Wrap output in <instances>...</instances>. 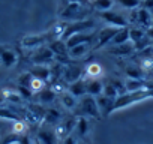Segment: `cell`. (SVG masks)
<instances>
[{"label":"cell","mask_w":153,"mask_h":144,"mask_svg":"<svg viewBox=\"0 0 153 144\" xmlns=\"http://www.w3.org/2000/svg\"><path fill=\"white\" fill-rule=\"evenodd\" d=\"M150 98H153V89H149L147 86H146V89L138 90V92H126V93L116 98L114 105H113V113L123 110V108H128L137 102H141V101H146Z\"/></svg>","instance_id":"cell-1"},{"label":"cell","mask_w":153,"mask_h":144,"mask_svg":"<svg viewBox=\"0 0 153 144\" xmlns=\"http://www.w3.org/2000/svg\"><path fill=\"white\" fill-rule=\"evenodd\" d=\"M60 18L65 20V21H80V20H86V15H87V11L83 8V5L80 3H68L66 8H63L60 11Z\"/></svg>","instance_id":"cell-2"},{"label":"cell","mask_w":153,"mask_h":144,"mask_svg":"<svg viewBox=\"0 0 153 144\" xmlns=\"http://www.w3.org/2000/svg\"><path fill=\"white\" fill-rule=\"evenodd\" d=\"M95 27V23L93 20H80V21H72V23H68L66 26V30L62 36V41H66L68 38H71L72 35H76V33H84V32H89Z\"/></svg>","instance_id":"cell-3"},{"label":"cell","mask_w":153,"mask_h":144,"mask_svg":"<svg viewBox=\"0 0 153 144\" xmlns=\"http://www.w3.org/2000/svg\"><path fill=\"white\" fill-rule=\"evenodd\" d=\"M78 107H80V111L84 117L87 116V117H92V119H101V113H99V108H98L96 98L86 95V96L81 98Z\"/></svg>","instance_id":"cell-4"},{"label":"cell","mask_w":153,"mask_h":144,"mask_svg":"<svg viewBox=\"0 0 153 144\" xmlns=\"http://www.w3.org/2000/svg\"><path fill=\"white\" fill-rule=\"evenodd\" d=\"M56 60L54 53L50 50V47H39L35 50L33 56H32V62L35 65H50Z\"/></svg>","instance_id":"cell-5"},{"label":"cell","mask_w":153,"mask_h":144,"mask_svg":"<svg viewBox=\"0 0 153 144\" xmlns=\"http://www.w3.org/2000/svg\"><path fill=\"white\" fill-rule=\"evenodd\" d=\"M47 41L50 42L48 33H44V35H29V36H24L21 39V47L27 48V50H36L39 47H44Z\"/></svg>","instance_id":"cell-6"},{"label":"cell","mask_w":153,"mask_h":144,"mask_svg":"<svg viewBox=\"0 0 153 144\" xmlns=\"http://www.w3.org/2000/svg\"><path fill=\"white\" fill-rule=\"evenodd\" d=\"M83 72H84V69H83L81 66H78V65H66V66L63 68V75H62V78H63L68 84H71V83H74V81H76V80H80L81 75H83Z\"/></svg>","instance_id":"cell-7"},{"label":"cell","mask_w":153,"mask_h":144,"mask_svg":"<svg viewBox=\"0 0 153 144\" xmlns=\"http://www.w3.org/2000/svg\"><path fill=\"white\" fill-rule=\"evenodd\" d=\"M99 17L102 20H105L110 26H114V27H128V20L120 15V14H116V12H111V11H105V12H99Z\"/></svg>","instance_id":"cell-8"},{"label":"cell","mask_w":153,"mask_h":144,"mask_svg":"<svg viewBox=\"0 0 153 144\" xmlns=\"http://www.w3.org/2000/svg\"><path fill=\"white\" fill-rule=\"evenodd\" d=\"M117 30H119V27H114V26H110V27L102 29V30L98 33V44L95 45V50H99V48H102V47L111 44V41H113L114 35L117 33Z\"/></svg>","instance_id":"cell-9"},{"label":"cell","mask_w":153,"mask_h":144,"mask_svg":"<svg viewBox=\"0 0 153 144\" xmlns=\"http://www.w3.org/2000/svg\"><path fill=\"white\" fill-rule=\"evenodd\" d=\"M75 125H76V117H68L63 122H59V125L56 126L57 138H66L68 135H71V132L75 129Z\"/></svg>","instance_id":"cell-10"},{"label":"cell","mask_w":153,"mask_h":144,"mask_svg":"<svg viewBox=\"0 0 153 144\" xmlns=\"http://www.w3.org/2000/svg\"><path fill=\"white\" fill-rule=\"evenodd\" d=\"M114 101L116 99H111L105 95H101L96 98V102H98V108H99V113H101V117H108L111 113H113V105H114Z\"/></svg>","instance_id":"cell-11"},{"label":"cell","mask_w":153,"mask_h":144,"mask_svg":"<svg viewBox=\"0 0 153 144\" xmlns=\"http://www.w3.org/2000/svg\"><path fill=\"white\" fill-rule=\"evenodd\" d=\"M93 39V35L92 33H76V35H72L71 38H68L65 42H66V47L68 50L72 48V47H76V45H81V44H90Z\"/></svg>","instance_id":"cell-12"},{"label":"cell","mask_w":153,"mask_h":144,"mask_svg":"<svg viewBox=\"0 0 153 144\" xmlns=\"http://www.w3.org/2000/svg\"><path fill=\"white\" fill-rule=\"evenodd\" d=\"M18 60V56L15 51L9 50V48H2L0 47V63H2L5 68H12L15 66Z\"/></svg>","instance_id":"cell-13"},{"label":"cell","mask_w":153,"mask_h":144,"mask_svg":"<svg viewBox=\"0 0 153 144\" xmlns=\"http://www.w3.org/2000/svg\"><path fill=\"white\" fill-rule=\"evenodd\" d=\"M137 23L141 26V29L147 30L153 26V15L149 9L146 8H138V15H137Z\"/></svg>","instance_id":"cell-14"},{"label":"cell","mask_w":153,"mask_h":144,"mask_svg":"<svg viewBox=\"0 0 153 144\" xmlns=\"http://www.w3.org/2000/svg\"><path fill=\"white\" fill-rule=\"evenodd\" d=\"M30 74H32V77H35L38 80H42L45 83L51 80V69L47 65H35L30 69Z\"/></svg>","instance_id":"cell-15"},{"label":"cell","mask_w":153,"mask_h":144,"mask_svg":"<svg viewBox=\"0 0 153 144\" xmlns=\"http://www.w3.org/2000/svg\"><path fill=\"white\" fill-rule=\"evenodd\" d=\"M134 51H135V47L131 41L126 42V44H122V45H113L110 48V54H114V56H119V57L131 56Z\"/></svg>","instance_id":"cell-16"},{"label":"cell","mask_w":153,"mask_h":144,"mask_svg":"<svg viewBox=\"0 0 153 144\" xmlns=\"http://www.w3.org/2000/svg\"><path fill=\"white\" fill-rule=\"evenodd\" d=\"M68 92H69V93H72L75 98H83V96H86V95H87L86 80L80 78V80H76V81L71 83V84H69V87H68Z\"/></svg>","instance_id":"cell-17"},{"label":"cell","mask_w":153,"mask_h":144,"mask_svg":"<svg viewBox=\"0 0 153 144\" xmlns=\"http://www.w3.org/2000/svg\"><path fill=\"white\" fill-rule=\"evenodd\" d=\"M57 134L51 129H41L38 132V141L39 144H57Z\"/></svg>","instance_id":"cell-18"},{"label":"cell","mask_w":153,"mask_h":144,"mask_svg":"<svg viewBox=\"0 0 153 144\" xmlns=\"http://www.w3.org/2000/svg\"><path fill=\"white\" fill-rule=\"evenodd\" d=\"M86 89H87V95L98 98L104 93V83L99 80H89L86 81Z\"/></svg>","instance_id":"cell-19"},{"label":"cell","mask_w":153,"mask_h":144,"mask_svg":"<svg viewBox=\"0 0 153 144\" xmlns=\"http://www.w3.org/2000/svg\"><path fill=\"white\" fill-rule=\"evenodd\" d=\"M102 72H104L102 66H101L99 63H96V62L87 65V68L84 69V74H86L90 80H98V78L102 75Z\"/></svg>","instance_id":"cell-20"},{"label":"cell","mask_w":153,"mask_h":144,"mask_svg":"<svg viewBox=\"0 0 153 144\" xmlns=\"http://www.w3.org/2000/svg\"><path fill=\"white\" fill-rule=\"evenodd\" d=\"M38 95V99H39V104H51L56 98H57V93L51 89V87H45L42 89Z\"/></svg>","instance_id":"cell-21"},{"label":"cell","mask_w":153,"mask_h":144,"mask_svg":"<svg viewBox=\"0 0 153 144\" xmlns=\"http://www.w3.org/2000/svg\"><path fill=\"white\" fill-rule=\"evenodd\" d=\"M126 42H129V27H122L114 35L111 45H122V44H126Z\"/></svg>","instance_id":"cell-22"},{"label":"cell","mask_w":153,"mask_h":144,"mask_svg":"<svg viewBox=\"0 0 153 144\" xmlns=\"http://www.w3.org/2000/svg\"><path fill=\"white\" fill-rule=\"evenodd\" d=\"M146 86H147V81H144V80L128 78V80L125 81L126 92H138V90H143V89H146Z\"/></svg>","instance_id":"cell-23"},{"label":"cell","mask_w":153,"mask_h":144,"mask_svg":"<svg viewBox=\"0 0 153 144\" xmlns=\"http://www.w3.org/2000/svg\"><path fill=\"white\" fill-rule=\"evenodd\" d=\"M89 53V44H81V45H76V47H72L69 48V59H81L84 57L86 54Z\"/></svg>","instance_id":"cell-24"},{"label":"cell","mask_w":153,"mask_h":144,"mask_svg":"<svg viewBox=\"0 0 153 144\" xmlns=\"http://www.w3.org/2000/svg\"><path fill=\"white\" fill-rule=\"evenodd\" d=\"M60 101H62L63 107L68 108V110H74L76 107V98L72 93H69V92H63L60 95Z\"/></svg>","instance_id":"cell-25"},{"label":"cell","mask_w":153,"mask_h":144,"mask_svg":"<svg viewBox=\"0 0 153 144\" xmlns=\"http://www.w3.org/2000/svg\"><path fill=\"white\" fill-rule=\"evenodd\" d=\"M59 122H60V113L57 111V110H47L45 111V117H44V123H47V125H59Z\"/></svg>","instance_id":"cell-26"},{"label":"cell","mask_w":153,"mask_h":144,"mask_svg":"<svg viewBox=\"0 0 153 144\" xmlns=\"http://www.w3.org/2000/svg\"><path fill=\"white\" fill-rule=\"evenodd\" d=\"M113 0H92V6L98 11V12H105V11H111L113 8Z\"/></svg>","instance_id":"cell-27"},{"label":"cell","mask_w":153,"mask_h":144,"mask_svg":"<svg viewBox=\"0 0 153 144\" xmlns=\"http://www.w3.org/2000/svg\"><path fill=\"white\" fill-rule=\"evenodd\" d=\"M75 131H76V134H78L80 137H84V135L87 134V131H89V122H87V119H86L84 116L76 117Z\"/></svg>","instance_id":"cell-28"},{"label":"cell","mask_w":153,"mask_h":144,"mask_svg":"<svg viewBox=\"0 0 153 144\" xmlns=\"http://www.w3.org/2000/svg\"><path fill=\"white\" fill-rule=\"evenodd\" d=\"M146 36H147V33H146V30L141 29V27H132V29H129V41H131L132 44H137L138 41H141V39L146 38Z\"/></svg>","instance_id":"cell-29"},{"label":"cell","mask_w":153,"mask_h":144,"mask_svg":"<svg viewBox=\"0 0 153 144\" xmlns=\"http://www.w3.org/2000/svg\"><path fill=\"white\" fill-rule=\"evenodd\" d=\"M0 119H5V120H11V122H17V120H21L20 116L9 110V108H0Z\"/></svg>","instance_id":"cell-30"},{"label":"cell","mask_w":153,"mask_h":144,"mask_svg":"<svg viewBox=\"0 0 153 144\" xmlns=\"http://www.w3.org/2000/svg\"><path fill=\"white\" fill-rule=\"evenodd\" d=\"M143 74H144V72L141 71L140 66H129V68L126 69V75H128V78L143 80Z\"/></svg>","instance_id":"cell-31"},{"label":"cell","mask_w":153,"mask_h":144,"mask_svg":"<svg viewBox=\"0 0 153 144\" xmlns=\"http://www.w3.org/2000/svg\"><path fill=\"white\" fill-rule=\"evenodd\" d=\"M140 68L143 72H150L153 71V56L152 57H141L140 60Z\"/></svg>","instance_id":"cell-32"},{"label":"cell","mask_w":153,"mask_h":144,"mask_svg":"<svg viewBox=\"0 0 153 144\" xmlns=\"http://www.w3.org/2000/svg\"><path fill=\"white\" fill-rule=\"evenodd\" d=\"M42 89H45V81L42 80H38V78H32V83H30V90L32 93H39Z\"/></svg>","instance_id":"cell-33"},{"label":"cell","mask_w":153,"mask_h":144,"mask_svg":"<svg viewBox=\"0 0 153 144\" xmlns=\"http://www.w3.org/2000/svg\"><path fill=\"white\" fill-rule=\"evenodd\" d=\"M102 95H105V96H108V98H111V99H116L117 96H119V92L116 90V87L111 84V83H108L107 86H104V93Z\"/></svg>","instance_id":"cell-34"},{"label":"cell","mask_w":153,"mask_h":144,"mask_svg":"<svg viewBox=\"0 0 153 144\" xmlns=\"http://www.w3.org/2000/svg\"><path fill=\"white\" fill-rule=\"evenodd\" d=\"M32 74L30 72H26V74H23L20 78H18V83H20V86L21 87H29L30 89V83H32Z\"/></svg>","instance_id":"cell-35"},{"label":"cell","mask_w":153,"mask_h":144,"mask_svg":"<svg viewBox=\"0 0 153 144\" xmlns=\"http://www.w3.org/2000/svg\"><path fill=\"white\" fill-rule=\"evenodd\" d=\"M119 3L123 6V8H128V9H135L140 6V0H119Z\"/></svg>","instance_id":"cell-36"},{"label":"cell","mask_w":153,"mask_h":144,"mask_svg":"<svg viewBox=\"0 0 153 144\" xmlns=\"http://www.w3.org/2000/svg\"><path fill=\"white\" fill-rule=\"evenodd\" d=\"M24 129H26V125H24V122L23 120H17V122H14V134L15 135H21L23 132H24Z\"/></svg>","instance_id":"cell-37"},{"label":"cell","mask_w":153,"mask_h":144,"mask_svg":"<svg viewBox=\"0 0 153 144\" xmlns=\"http://www.w3.org/2000/svg\"><path fill=\"white\" fill-rule=\"evenodd\" d=\"M78 141H76V138L74 135H68L66 138H63V144H76Z\"/></svg>","instance_id":"cell-38"},{"label":"cell","mask_w":153,"mask_h":144,"mask_svg":"<svg viewBox=\"0 0 153 144\" xmlns=\"http://www.w3.org/2000/svg\"><path fill=\"white\" fill-rule=\"evenodd\" d=\"M144 8L146 9H153V0H144Z\"/></svg>","instance_id":"cell-39"},{"label":"cell","mask_w":153,"mask_h":144,"mask_svg":"<svg viewBox=\"0 0 153 144\" xmlns=\"http://www.w3.org/2000/svg\"><path fill=\"white\" fill-rule=\"evenodd\" d=\"M87 0H66V3H80V5H84Z\"/></svg>","instance_id":"cell-40"},{"label":"cell","mask_w":153,"mask_h":144,"mask_svg":"<svg viewBox=\"0 0 153 144\" xmlns=\"http://www.w3.org/2000/svg\"><path fill=\"white\" fill-rule=\"evenodd\" d=\"M146 33H147V36H149V38L153 41V26H152L150 29H147V30H146Z\"/></svg>","instance_id":"cell-41"},{"label":"cell","mask_w":153,"mask_h":144,"mask_svg":"<svg viewBox=\"0 0 153 144\" xmlns=\"http://www.w3.org/2000/svg\"><path fill=\"white\" fill-rule=\"evenodd\" d=\"M76 144H83V143H76Z\"/></svg>","instance_id":"cell-42"},{"label":"cell","mask_w":153,"mask_h":144,"mask_svg":"<svg viewBox=\"0 0 153 144\" xmlns=\"http://www.w3.org/2000/svg\"><path fill=\"white\" fill-rule=\"evenodd\" d=\"M152 47H153V41H152Z\"/></svg>","instance_id":"cell-43"}]
</instances>
